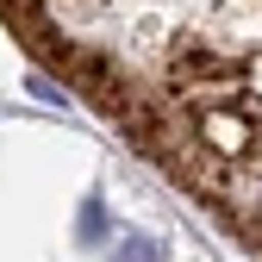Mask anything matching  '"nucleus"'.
<instances>
[{
	"instance_id": "f257e3e1",
	"label": "nucleus",
	"mask_w": 262,
	"mask_h": 262,
	"mask_svg": "<svg viewBox=\"0 0 262 262\" xmlns=\"http://www.w3.org/2000/svg\"><path fill=\"white\" fill-rule=\"evenodd\" d=\"M38 69L262 256V0H0Z\"/></svg>"
},
{
	"instance_id": "f03ea898",
	"label": "nucleus",
	"mask_w": 262,
	"mask_h": 262,
	"mask_svg": "<svg viewBox=\"0 0 262 262\" xmlns=\"http://www.w3.org/2000/svg\"><path fill=\"white\" fill-rule=\"evenodd\" d=\"M119 262H156V244H144V237H138V244H125Z\"/></svg>"
}]
</instances>
